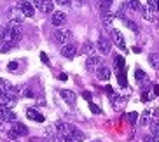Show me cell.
<instances>
[{
	"instance_id": "6da1fadb",
	"label": "cell",
	"mask_w": 159,
	"mask_h": 142,
	"mask_svg": "<svg viewBox=\"0 0 159 142\" xmlns=\"http://www.w3.org/2000/svg\"><path fill=\"white\" fill-rule=\"evenodd\" d=\"M33 4H35V7H37L40 12H44V14H52V12H54V2H52V0H35Z\"/></svg>"
},
{
	"instance_id": "7a4b0ae2",
	"label": "cell",
	"mask_w": 159,
	"mask_h": 142,
	"mask_svg": "<svg viewBox=\"0 0 159 142\" xmlns=\"http://www.w3.org/2000/svg\"><path fill=\"white\" fill-rule=\"evenodd\" d=\"M9 139H18V137H25V135H28V128L25 126L23 123H16L14 126L11 128L9 132H7Z\"/></svg>"
},
{
	"instance_id": "3957f363",
	"label": "cell",
	"mask_w": 159,
	"mask_h": 142,
	"mask_svg": "<svg viewBox=\"0 0 159 142\" xmlns=\"http://www.w3.org/2000/svg\"><path fill=\"white\" fill-rule=\"evenodd\" d=\"M54 37H56L58 44H61V46H66V44H70V42H72V32H70L68 28L56 30Z\"/></svg>"
},
{
	"instance_id": "277c9868",
	"label": "cell",
	"mask_w": 159,
	"mask_h": 142,
	"mask_svg": "<svg viewBox=\"0 0 159 142\" xmlns=\"http://www.w3.org/2000/svg\"><path fill=\"white\" fill-rule=\"evenodd\" d=\"M102 63H103V58L102 56H94V54H91V56L86 58V70H88V72L98 70L100 67H102Z\"/></svg>"
},
{
	"instance_id": "5b68a950",
	"label": "cell",
	"mask_w": 159,
	"mask_h": 142,
	"mask_svg": "<svg viewBox=\"0 0 159 142\" xmlns=\"http://www.w3.org/2000/svg\"><path fill=\"white\" fill-rule=\"evenodd\" d=\"M16 97L12 93H9V91H4L0 90V105H5V107H12V105H16Z\"/></svg>"
},
{
	"instance_id": "8992f818",
	"label": "cell",
	"mask_w": 159,
	"mask_h": 142,
	"mask_svg": "<svg viewBox=\"0 0 159 142\" xmlns=\"http://www.w3.org/2000/svg\"><path fill=\"white\" fill-rule=\"evenodd\" d=\"M7 18H9V23H18L21 25V21H23V12L18 9V5L16 7H11L9 11H7Z\"/></svg>"
},
{
	"instance_id": "52a82bcc",
	"label": "cell",
	"mask_w": 159,
	"mask_h": 142,
	"mask_svg": "<svg viewBox=\"0 0 159 142\" xmlns=\"http://www.w3.org/2000/svg\"><path fill=\"white\" fill-rule=\"evenodd\" d=\"M142 16H143L145 19H147V21H156V16H157V9H156L154 5H143V7H142Z\"/></svg>"
},
{
	"instance_id": "ba28073f",
	"label": "cell",
	"mask_w": 159,
	"mask_h": 142,
	"mask_svg": "<svg viewBox=\"0 0 159 142\" xmlns=\"http://www.w3.org/2000/svg\"><path fill=\"white\" fill-rule=\"evenodd\" d=\"M110 37H112V40H114V44H116L119 49H126V42H124V37H122V33L119 32V30H116V28H112L110 30Z\"/></svg>"
},
{
	"instance_id": "9c48e42d",
	"label": "cell",
	"mask_w": 159,
	"mask_h": 142,
	"mask_svg": "<svg viewBox=\"0 0 159 142\" xmlns=\"http://www.w3.org/2000/svg\"><path fill=\"white\" fill-rule=\"evenodd\" d=\"M18 9L23 12V16H26V18H32L33 12H35V9H33V5L30 4V2H26V0H19L18 2Z\"/></svg>"
},
{
	"instance_id": "30bf717a",
	"label": "cell",
	"mask_w": 159,
	"mask_h": 142,
	"mask_svg": "<svg viewBox=\"0 0 159 142\" xmlns=\"http://www.w3.org/2000/svg\"><path fill=\"white\" fill-rule=\"evenodd\" d=\"M18 116H16L9 107H5V105H0V121H16Z\"/></svg>"
},
{
	"instance_id": "8fae6325",
	"label": "cell",
	"mask_w": 159,
	"mask_h": 142,
	"mask_svg": "<svg viewBox=\"0 0 159 142\" xmlns=\"http://www.w3.org/2000/svg\"><path fill=\"white\" fill-rule=\"evenodd\" d=\"M82 140H84V133L75 126H74V130H72L70 135H68L66 139H63V142H82Z\"/></svg>"
},
{
	"instance_id": "7c38bea8",
	"label": "cell",
	"mask_w": 159,
	"mask_h": 142,
	"mask_svg": "<svg viewBox=\"0 0 159 142\" xmlns=\"http://www.w3.org/2000/svg\"><path fill=\"white\" fill-rule=\"evenodd\" d=\"M96 47H98L103 54H107V53H110V47H112V46H110V40H108L107 37L100 35V37H98V42H96Z\"/></svg>"
},
{
	"instance_id": "4fadbf2b",
	"label": "cell",
	"mask_w": 159,
	"mask_h": 142,
	"mask_svg": "<svg viewBox=\"0 0 159 142\" xmlns=\"http://www.w3.org/2000/svg\"><path fill=\"white\" fill-rule=\"evenodd\" d=\"M75 53H77V46H75L74 42L66 44V46H61V54L65 58H74Z\"/></svg>"
},
{
	"instance_id": "5bb4252c",
	"label": "cell",
	"mask_w": 159,
	"mask_h": 142,
	"mask_svg": "<svg viewBox=\"0 0 159 142\" xmlns=\"http://www.w3.org/2000/svg\"><path fill=\"white\" fill-rule=\"evenodd\" d=\"M66 21V16L63 14V12H52L51 16V23L54 25V26H61V25Z\"/></svg>"
},
{
	"instance_id": "9a60e30c",
	"label": "cell",
	"mask_w": 159,
	"mask_h": 142,
	"mask_svg": "<svg viewBox=\"0 0 159 142\" xmlns=\"http://www.w3.org/2000/svg\"><path fill=\"white\" fill-rule=\"evenodd\" d=\"M60 95L63 97V100H65L66 104H72V105L75 104V93H74V91H70V90H61Z\"/></svg>"
},
{
	"instance_id": "2e32d148",
	"label": "cell",
	"mask_w": 159,
	"mask_h": 142,
	"mask_svg": "<svg viewBox=\"0 0 159 142\" xmlns=\"http://www.w3.org/2000/svg\"><path fill=\"white\" fill-rule=\"evenodd\" d=\"M96 77H98L100 81L110 79V69H108V67H100L98 72H96Z\"/></svg>"
},
{
	"instance_id": "e0dca14e",
	"label": "cell",
	"mask_w": 159,
	"mask_h": 142,
	"mask_svg": "<svg viewBox=\"0 0 159 142\" xmlns=\"http://www.w3.org/2000/svg\"><path fill=\"white\" fill-rule=\"evenodd\" d=\"M26 116L30 119H33V121H37V123H42L44 121V116L40 112H37L35 109H26Z\"/></svg>"
},
{
	"instance_id": "ac0fdd59",
	"label": "cell",
	"mask_w": 159,
	"mask_h": 142,
	"mask_svg": "<svg viewBox=\"0 0 159 142\" xmlns=\"http://www.w3.org/2000/svg\"><path fill=\"white\" fill-rule=\"evenodd\" d=\"M98 7L103 14L105 12H110V9H112V0H98Z\"/></svg>"
},
{
	"instance_id": "d6986e66",
	"label": "cell",
	"mask_w": 159,
	"mask_h": 142,
	"mask_svg": "<svg viewBox=\"0 0 159 142\" xmlns=\"http://www.w3.org/2000/svg\"><path fill=\"white\" fill-rule=\"evenodd\" d=\"M0 90H4V91H9V93H12V91H16V88L12 84H11L9 81H5L0 77Z\"/></svg>"
},
{
	"instance_id": "ffe728a7",
	"label": "cell",
	"mask_w": 159,
	"mask_h": 142,
	"mask_svg": "<svg viewBox=\"0 0 159 142\" xmlns=\"http://www.w3.org/2000/svg\"><path fill=\"white\" fill-rule=\"evenodd\" d=\"M149 63L152 65V69L159 70V54L157 53H150L149 54Z\"/></svg>"
},
{
	"instance_id": "44dd1931",
	"label": "cell",
	"mask_w": 159,
	"mask_h": 142,
	"mask_svg": "<svg viewBox=\"0 0 159 142\" xmlns=\"http://www.w3.org/2000/svg\"><path fill=\"white\" fill-rule=\"evenodd\" d=\"M114 65H116V69L119 70V74H121V72L124 70V65H126V63H124V58L122 56H114Z\"/></svg>"
},
{
	"instance_id": "7402d4cb",
	"label": "cell",
	"mask_w": 159,
	"mask_h": 142,
	"mask_svg": "<svg viewBox=\"0 0 159 142\" xmlns=\"http://www.w3.org/2000/svg\"><path fill=\"white\" fill-rule=\"evenodd\" d=\"M114 18H116V14H112V12H105V14H102V23L105 25V26H110V23L114 21Z\"/></svg>"
},
{
	"instance_id": "603a6c76",
	"label": "cell",
	"mask_w": 159,
	"mask_h": 142,
	"mask_svg": "<svg viewBox=\"0 0 159 142\" xmlns=\"http://www.w3.org/2000/svg\"><path fill=\"white\" fill-rule=\"evenodd\" d=\"M122 104H124V98H122V97L114 95V97H112V107H114V109H121Z\"/></svg>"
},
{
	"instance_id": "cb8c5ba5",
	"label": "cell",
	"mask_w": 159,
	"mask_h": 142,
	"mask_svg": "<svg viewBox=\"0 0 159 142\" xmlns=\"http://www.w3.org/2000/svg\"><path fill=\"white\" fill-rule=\"evenodd\" d=\"M117 83L121 88H128V79H126V74L121 72V74H117Z\"/></svg>"
},
{
	"instance_id": "d4e9b609",
	"label": "cell",
	"mask_w": 159,
	"mask_h": 142,
	"mask_svg": "<svg viewBox=\"0 0 159 142\" xmlns=\"http://www.w3.org/2000/svg\"><path fill=\"white\" fill-rule=\"evenodd\" d=\"M152 114H150V111H145V112H142V125H150L152 121Z\"/></svg>"
},
{
	"instance_id": "484cf974",
	"label": "cell",
	"mask_w": 159,
	"mask_h": 142,
	"mask_svg": "<svg viewBox=\"0 0 159 142\" xmlns=\"http://www.w3.org/2000/svg\"><path fill=\"white\" fill-rule=\"evenodd\" d=\"M135 77H136V81H147V74H145L143 70H142V69H136L135 70Z\"/></svg>"
},
{
	"instance_id": "4316f807",
	"label": "cell",
	"mask_w": 159,
	"mask_h": 142,
	"mask_svg": "<svg viewBox=\"0 0 159 142\" xmlns=\"http://www.w3.org/2000/svg\"><path fill=\"white\" fill-rule=\"evenodd\" d=\"M128 5H129L131 9H135V11H142V7H143V5L140 4V0H129Z\"/></svg>"
},
{
	"instance_id": "83f0119b",
	"label": "cell",
	"mask_w": 159,
	"mask_h": 142,
	"mask_svg": "<svg viewBox=\"0 0 159 142\" xmlns=\"http://www.w3.org/2000/svg\"><path fill=\"white\" fill-rule=\"evenodd\" d=\"M124 25H126L128 28H131V30H133L135 33L138 32V25H136L135 21H131V19H124Z\"/></svg>"
},
{
	"instance_id": "f1b7e54d",
	"label": "cell",
	"mask_w": 159,
	"mask_h": 142,
	"mask_svg": "<svg viewBox=\"0 0 159 142\" xmlns=\"http://www.w3.org/2000/svg\"><path fill=\"white\" fill-rule=\"evenodd\" d=\"M89 109H91V112H93V114H102V109H100L96 104H93V102H89Z\"/></svg>"
},
{
	"instance_id": "f546056e",
	"label": "cell",
	"mask_w": 159,
	"mask_h": 142,
	"mask_svg": "<svg viewBox=\"0 0 159 142\" xmlns=\"http://www.w3.org/2000/svg\"><path fill=\"white\" fill-rule=\"evenodd\" d=\"M136 119H138V112H129L128 114V121H129L131 125H135Z\"/></svg>"
},
{
	"instance_id": "4dcf8cb0",
	"label": "cell",
	"mask_w": 159,
	"mask_h": 142,
	"mask_svg": "<svg viewBox=\"0 0 159 142\" xmlns=\"http://www.w3.org/2000/svg\"><path fill=\"white\" fill-rule=\"evenodd\" d=\"M91 51H93V44H91V42H86V44H84V53H91Z\"/></svg>"
},
{
	"instance_id": "1f68e13d",
	"label": "cell",
	"mask_w": 159,
	"mask_h": 142,
	"mask_svg": "<svg viewBox=\"0 0 159 142\" xmlns=\"http://www.w3.org/2000/svg\"><path fill=\"white\" fill-rule=\"evenodd\" d=\"M143 140H145V142H159L157 139H156V137H152V135H145V137H143Z\"/></svg>"
},
{
	"instance_id": "d6a6232c",
	"label": "cell",
	"mask_w": 159,
	"mask_h": 142,
	"mask_svg": "<svg viewBox=\"0 0 159 142\" xmlns=\"http://www.w3.org/2000/svg\"><path fill=\"white\" fill-rule=\"evenodd\" d=\"M40 60H42V62L46 63V65H49V58H47L46 53H40Z\"/></svg>"
},
{
	"instance_id": "836d02e7",
	"label": "cell",
	"mask_w": 159,
	"mask_h": 142,
	"mask_svg": "<svg viewBox=\"0 0 159 142\" xmlns=\"http://www.w3.org/2000/svg\"><path fill=\"white\" fill-rule=\"evenodd\" d=\"M152 95H154V97H157V95H159V84L152 86Z\"/></svg>"
},
{
	"instance_id": "e575fe53",
	"label": "cell",
	"mask_w": 159,
	"mask_h": 142,
	"mask_svg": "<svg viewBox=\"0 0 159 142\" xmlns=\"http://www.w3.org/2000/svg\"><path fill=\"white\" fill-rule=\"evenodd\" d=\"M7 69H9V70H16V69H18V63H16V62H11L9 65H7Z\"/></svg>"
},
{
	"instance_id": "d590c367",
	"label": "cell",
	"mask_w": 159,
	"mask_h": 142,
	"mask_svg": "<svg viewBox=\"0 0 159 142\" xmlns=\"http://www.w3.org/2000/svg\"><path fill=\"white\" fill-rule=\"evenodd\" d=\"M82 97H84L86 100H91V97H93V95L89 93V91H84V93H82Z\"/></svg>"
},
{
	"instance_id": "8d00e7d4",
	"label": "cell",
	"mask_w": 159,
	"mask_h": 142,
	"mask_svg": "<svg viewBox=\"0 0 159 142\" xmlns=\"http://www.w3.org/2000/svg\"><path fill=\"white\" fill-rule=\"evenodd\" d=\"M142 102H149V95L145 93V91L142 93Z\"/></svg>"
},
{
	"instance_id": "74e56055",
	"label": "cell",
	"mask_w": 159,
	"mask_h": 142,
	"mask_svg": "<svg viewBox=\"0 0 159 142\" xmlns=\"http://www.w3.org/2000/svg\"><path fill=\"white\" fill-rule=\"evenodd\" d=\"M58 4H61V5H66V4H70L72 0H56Z\"/></svg>"
},
{
	"instance_id": "f35d334b",
	"label": "cell",
	"mask_w": 159,
	"mask_h": 142,
	"mask_svg": "<svg viewBox=\"0 0 159 142\" xmlns=\"http://www.w3.org/2000/svg\"><path fill=\"white\" fill-rule=\"evenodd\" d=\"M25 95H26V97H33V91L32 90H25Z\"/></svg>"
},
{
	"instance_id": "ab89813d",
	"label": "cell",
	"mask_w": 159,
	"mask_h": 142,
	"mask_svg": "<svg viewBox=\"0 0 159 142\" xmlns=\"http://www.w3.org/2000/svg\"><path fill=\"white\" fill-rule=\"evenodd\" d=\"M2 133H5V126H4V123H0V135Z\"/></svg>"
},
{
	"instance_id": "60d3db41",
	"label": "cell",
	"mask_w": 159,
	"mask_h": 142,
	"mask_svg": "<svg viewBox=\"0 0 159 142\" xmlns=\"http://www.w3.org/2000/svg\"><path fill=\"white\" fill-rule=\"evenodd\" d=\"M2 33H4V26H0V40H2Z\"/></svg>"
},
{
	"instance_id": "b9f144b4",
	"label": "cell",
	"mask_w": 159,
	"mask_h": 142,
	"mask_svg": "<svg viewBox=\"0 0 159 142\" xmlns=\"http://www.w3.org/2000/svg\"><path fill=\"white\" fill-rule=\"evenodd\" d=\"M93 142H100V140H93Z\"/></svg>"
}]
</instances>
